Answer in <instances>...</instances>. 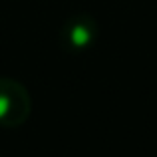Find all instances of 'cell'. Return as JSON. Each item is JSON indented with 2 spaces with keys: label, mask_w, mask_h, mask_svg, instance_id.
Wrapping results in <instances>:
<instances>
[{
  "label": "cell",
  "mask_w": 157,
  "mask_h": 157,
  "mask_svg": "<svg viewBox=\"0 0 157 157\" xmlns=\"http://www.w3.org/2000/svg\"><path fill=\"white\" fill-rule=\"evenodd\" d=\"M62 38L68 48L84 50V48L92 46L94 40L98 38V24L90 16H74L66 22L64 30H62Z\"/></svg>",
  "instance_id": "7a4b0ae2"
},
{
  "label": "cell",
  "mask_w": 157,
  "mask_h": 157,
  "mask_svg": "<svg viewBox=\"0 0 157 157\" xmlns=\"http://www.w3.org/2000/svg\"><path fill=\"white\" fill-rule=\"evenodd\" d=\"M32 100L28 90L12 78H0V125L16 127L28 119Z\"/></svg>",
  "instance_id": "6da1fadb"
}]
</instances>
